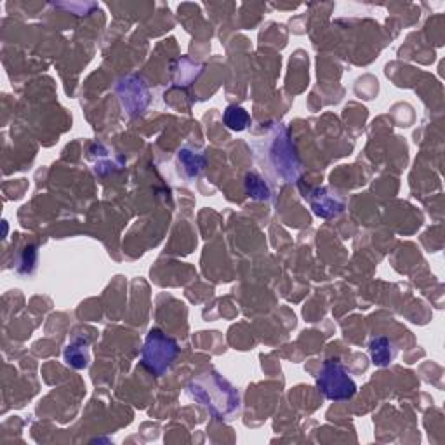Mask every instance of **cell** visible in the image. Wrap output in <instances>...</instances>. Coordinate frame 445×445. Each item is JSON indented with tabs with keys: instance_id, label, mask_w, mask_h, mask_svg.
<instances>
[{
	"instance_id": "cell-1",
	"label": "cell",
	"mask_w": 445,
	"mask_h": 445,
	"mask_svg": "<svg viewBox=\"0 0 445 445\" xmlns=\"http://www.w3.org/2000/svg\"><path fill=\"white\" fill-rule=\"evenodd\" d=\"M188 395L197 400L216 419H232L240 409V396L226 379L207 372L188 386Z\"/></svg>"
},
{
	"instance_id": "cell-2",
	"label": "cell",
	"mask_w": 445,
	"mask_h": 445,
	"mask_svg": "<svg viewBox=\"0 0 445 445\" xmlns=\"http://www.w3.org/2000/svg\"><path fill=\"white\" fill-rule=\"evenodd\" d=\"M177 357L176 341L159 329L149 330L143 348V365L156 375H163Z\"/></svg>"
},
{
	"instance_id": "cell-3",
	"label": "cell",
	"mask_w": 445,
	"mask_h": 445,
	"mask_svg": "<svg viewBox=\"0 0 445 445\" xmlns=\"http://www.w3.org/2000/svg\"><path fill=\"white\" fill-rule=\"evenodd\" d=\"M316 385L329 400H348L357 391L355 381L350 378L344 365L337 360L323 362Z\"/></svg>"
},
{
	"instance_id": "cell-4",
	"label": "cell",
	"mask_w": 445,
	"mask_h": 445,
	"mask_svg": "<svg viewBox=\"0 0 445 445\" xmlns=\"http://www.w3.org/2000/svg\"><path fill=\"white\" fill-rule=\"evenodd\" d=\"M315 195L316 197L309 198V202H312L313 211L322 218H330L343 211V202L337 200L334 195L327 193L325 190H316Z\"/></svg>"
},
{
	"instance_id": "cell-5",
	"label": "cell",
	"mask_w": 445,
	"mask_h": 445,
	"mask_svg": "<svg viewBox=\"0 0 445 445\" xmlns=\"http://www.w3.org/2000/svg\"><path fill=\"white\" fill-rule=\"evenodd\" d=\"M371 358L375 365H385L391 364V360L395 358V348H393L391 341L386 339V337H375L371 343Z\"/></svg>"
},
{
	"instance_id": "cell-6",
	"label": "cell",
	"mask_w": 445,
	"mask_h": 445,
	"mask_svg": "<svg viewBox=\"0 0 445 445\" xmlns=\"http://www.w3.org/2000/svg\"><path fill=\"white\" fill-rule=\"evenodd\" d=\"M222 118H225V124L228 125L229 129H233V131H243V129L250 124L249 113H247L243 108L235 106V104L226 108Z\"/></svg>"
},
{
	"instance_id": "cell-7",
	"label": "cell",
	"mask_w": 445,
	"mask_h": 445,
	"mask_svg": "<svg viewBox=\"0 0 445 445\" xmlns=\"http://www.w3.org/2000/svg\"><path fill=\"white\" fill-rule=\"evenodd\" d=\"M245 188H247V193L249 197L257 198V200H268L271 195L270 188L268 184L261 179L257 174H247L245 177Z\"/></svg>"
},
{
	"instance_id": "cell-8",
	"label": "cell",
	"mask_w": 445,
	"mask_h": 445,
	"mask_svg": "<svg viewBox=\"0 0 445 445\" xmlns=\"http://www.w3.org/2000/svg\"><path fill=\"white\" fill-rule=\"evenodd\" d=\"M179 160L181 163H183L184 170H190V172H188V176L190 177L197 176V174L204 169V156L195 155V153L188 152V149L179 152Z\"/></svg>"
}]
</instances>
